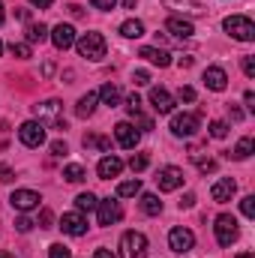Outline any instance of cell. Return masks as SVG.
Listing matches in <instances>:
<instances>
[{
    "label": "cell",
    "instance_id": "obj_1",
    "mask_svg": "<svg viewBox=\"0 0 255 258\" xmlns=\"http://www.w3.org/2000/svg\"><path fill=\"white\" fill-rule=\"evenodd\" d=\"M222 27H225V33H228L231 39H237V42H252L255 39V24H252V18H246V15H228V18L222 21Z\"/></svg>",
    "mask_w": 255,
    "mask_h": 258
},
{
    "label": "cell",
    "instance_id": "obj_2",
    "mask_svg": "<svg viewBox=\"0 0 255 258\" xmlns=\"http://www.w3.org/2000/svg\"><path fill=\"white\" fill-rule=\"evenodd\" d=\"M75 48H78V54L87 57V60H102L108 45H105V36H102V33H84V36L75 39Z\"/></svg>",
    "mask_w": 255,
    "mask_h": 258
},
{
    "label": "cell",
    "instance_id": "obj_3",
    "mask_svg": "<svg viewBox=\"0 0 255 258\" xmlns=\"http://www.w3.org/2000/svg\"><path fill=\"white\" fill-rule=\"evenodd\" d=\"M33 114H36V120L45 126V123H51V126H63V102L60 99H45V102H39V105H33Z\"/></svg>",
    "mask_w": 255,
    "mask_h": 258
},
{
    "label": "cell",
    "instance_id": "obj_4",
    "mask_svg": "<svg viewBox=\"0 0 255 258\" xmlns=\"http://www.w3.org/2000/svg\"><path fill=\"white\" fill-rule=\"evenodd\" d=\"M120 258H147V237L141 231H126L120 237Z\"/></svg>",
    "mask_w": 255,
    "mask_h": 258
},
{
    "label": "cell",
    "instance_id": "obj_5",
    "mask_svg": "<svg viewBox=\"0 0 255 258\" xmlns=\"http://www.w3.org/2000/svg\"><path fill=\"white\" fill-rule=\"evenodd\" d=\"M213 231H216V243H219V246H231V243L237 240V234H240V231H237V219H234L231 213H219Z\"/></svg>",
    "mask_w": 255,
    "mask_h": 258
},
{
    "label": "cell",
    "instance_id": "obj_6",
    "mask_svg": "<svg viewBox=\"0 0 255 258\" xmlns=\"http://www.w3.org/2000/svg\"><path fill=\"white\" fill-rule=\"evenodd\" d=\"M198 129H201V117L192 111H180L171 117V135H177V138H192Z\"/></svg>",
    "mask_w": 255,
    "mask_h": 258
},
{
    "label": "cell",
    "instance_id": "obj_7",
    "mask_svg": "<svg viewBox=\"0 0 255 258\" xmlns=\"http://www.w3.org/2000/svg\"><path fill=\"white\" fill-rule=\"evenodd\" d=\"M18 141L24 147H42L45 144V126L39 120H27L18 126Z\"/></svg>",
    "mask_w": 255,
    "mask_h": 258
},
{
    "label": "cell",
    "instance_id": "obj_8",
    "mask_svg": "<svg viewBox=\"0 0 255 258\" xmlns=\"http://www.w3.org/2000/svg\"><path fill=\"white\" fill-rule=\"evenodd\" d=\"M156 186H159V192H174V189H180V186H183V171H180L177 165H165V168H159V174H156Z\"/></svg>",
    "mask_w": 255,
    "mask_h": 258
},
{
    "label": "cell",
    "instance_id": "obj_9",
    "mask_svg": "<svg viewBox=\"0 0 255 258\" xmlns=\"http://www.w3.org/2000/svg\"><path fill=\"white\" fill-rule=\"evenodd\" d=\"M168 246H171L177 255H183V252H189L192 246H195V234H192L189 228L177 225V228H171V231H168Z\"/></svg>",
    "mask_w": 255,
    "mask_h": 258
},
{
    "label": "cell",
    "instance_id": "obj_10",
    "mask_svg": "<svg viewBox=\"0 0 255 258\" xmlns=\"http://www.w3.org/2000/svg\"><path fill=\"white\" fill-rule=\"evenodd\" d=\"M96 213H99V225H114V222H120V216H123L120 201H114V198L99 201V204H96Z\"/></svg>",
    "mask_w": 255,
    "mask_h": 258
},
{
    "label": "cell",
    "instance_id": "obj_11",
    "mask_svg": "<svg viewBox=\"0 0 255 258\" xmlns=\"http://www.w3.org/2000/svg\"><path fill=\"white\" fill-rule=\"evenodd\" d=\"M9 201H12V207H15V210L30 213V210H36V207H39V201H42V198H39V192H33V189H15Z\"/></svg>",
    "mask_w": 255,
    "mask_h": 258
},
{
    "label": "cell",
    "instance_id": "obj_12",
    "mask_svg": "<svg viewBox=\"0 0 255 258\" xmlns=\"http://www.w3.org/2000/svg\"><path fill=\"white\" fill-rule=\"evenodd\" d=\"M150 105L156 114H171L174 111V96L165 87H150Z\"/></svg>",
    "mask_w": 255,
    "mask_h": 258
},
{
    "label": "cell",
    "instance_id": "obj_13",
    "mask_svg": "<svg viewBox=\"0 0 255 258\" xmlns=\"http://www.w3.org/2000/svg\"><path fill=\"white\" fill-rule=\"evenodd\" d=\"M60 228H63V234L81 237V234H87V219H84V213L72 210V213H63V219H60Z\"/></svg>",
    "mask_w": 255,
    "mask_h": 258
},
{
    "label": "cell",
    "instance_id": "obj_14",
    "mask_svg": "<svg viewBox=\"0 0 255 258\" xmlns=\"http://www.w3.org/2000/svg\"><path fill=\"white\" fill-rule=\"evenodd\" d=\"M114 138H117V144L120 147H126V150H132V147H138V141H141V132L132 126V123H117L114 126Z\"/></svg>",
    "mask_w": 255,
    "mask_h": 258
},
{
    "label": "cell",
    "instance_id": "obj_15",
    "mask_svg": "<svg viewBox=\"0 0 255 258\" xmlns=\"http://www.w3.org/2000/svg\"><path fill=\"white\" fill-rule=\"evenodd\" d=\"M237 192V183L231 180V177H219L213 186H210V198L213 201H219V204H225V201H231Z\"/></svg>",
    "mask_w": 255,
    "mask_h": 258
},
{
    "label": "cell",
    "instance_id": "obj_16",
    "mask_svg": "<svg viewBox=\"0 0 255 258\" xmlns=\"http://www.w3.org/2000/svg\"><path fill=\"white\" fill-rule=\"evenodd\" d=\"M48 36H51L54 48H60V51H66V48L75 45V27H72V24H57Z\"/></svg>",
    "mask_w": 255,
    "mask_h": 258
},
{
    "label": "cell",
    "instance_id": "obj_17",
    "mask_svg": "<svg viewBox=\"0 0 255 258\" xmlns=\"http://www.w3.org/2000/svg\"><path fill=\"white\" fill-rule=\"evenodd\" d=\"M204 84H207L210 90L222 93V90L228 87V75H225V69H222V66H207V69H204Z\"/></svg>",
    "mask_w": 255,
    "mask_h": 258
},
{
    "label": "cell",
    "instance_id": "obj_18",
    "mask_svg": "<svg viewBox=\"0 0 255 258\" xmlns=\"http://www.w3.org/2000/svg\"><path fill=\"white\" fill-rule=\"evenodd\" d=\"M120 171H123V159H117V156H102L99 165H96V174H99L102 180H111V177H117Z\"/></svg>",
    "mask_w": 255,
    "mask_h": 258
},
{
    "label": "cell",
    "instance_id": "obj_19",
    "mask_svg": "<svg viewBox=\"0 0 255 258\" xmlns=\"http://www.w3.org/2000/svg\"><path fill=\"white\" fill-rule=\"evenodd\" d=\"M165 30H168L171 36H177V39H189L192 33H195V27H192L189 18H177V15L165 21Z\"/></svg>",
    "mask_w": 255,
    "mask_h": 258
},
{
    "label": "cell",
    "instance_id": "obj_20",
    "mask_svg": "<svg viewBox=\"0 0 255 258\" xmlns=\"http://www.w3.org/2000/svg\"><path fill=\"white\" fill-rule=\"evenodd\" d=\"M144 60H150L153 66H159V69H165V66H171V54L165 51V48H153V45H144L141 51H138Z\"/></svg>",
    "mask_w": 255,
    "mask_h": 258
},
{
    "label": "cell",
    "instance_id": "obj_21",
    "mask_svg": "<svg viewBox=\"0 0 255 258\" xmlns=\"http://www.w3.org/2000/svg\"><path fill=\"white\" fill-rule=\"evenodd\" d=\"M96 102H99L96 93H84V96L78 99V105H75V114H78V117H90V114L96 111Z\"/></svg>",
    "mask_w": 255,
    "mask_h": 258
},
{
    "label": "cell",
    "instance_id": "obj_22",
    "mask_svg": "<svg viewBox=\"0 0 255 258\" xmlns=\"http://www.w3.org/2000/svg\"><path fill=\"white\" fill-rule=\"evenodd\" d=\"M252 150H255V141L246 135V138H240V141H237V147H234L228 156H234L237 162H243V159H249V156H252Z\"/></svg>",
    "mask_w": 255,
    "mask_h": 258
},
{
    "label": "cell",
    "instance_id": "obj_23",
    "mask_svg": "<svg viewBox=\"0 0 255 258\" xmlns=\"http://www.w3.org/2000/svg\"><path fill=\"white\" fill-rule=\"evenodd\" d=\"M141 210H144L147 216H159V213H162V201H159V195L144 192L141 195Z\"/></svg>",
    "mask_w": 255,
    "mask_h": 258
},
{
    "label": "cell",
    "instance_id": "obj_24",
    "mask_svg": "<svg viewBox=\"0 0 255 258\" xmlns=\"http://www.w3.org/2000/svg\"><path fill=\"white\" fill-rule=\"evenodd\" d=\"M96 96H99L105 105H117V102H120V87L108 81V84H102V87H99V93H96Z\"/></svg>",
    "mask_w": 255,
    "mask_h": 258
},
{
    "label": "cell",
    "instance_id": "obj_25",
    "mask_svg": "<svg viewBox=\"0 0 255 258\" xmlns=\"http://www.w3.org/2000/svg\"><path fill=\"white\" fill-rule=\"evenodd\" d=\"M24 36H27V42H30V45L45 42V39H48V27H45V24H27Z\"/></svg>",
    "mask_w": 255,
    "mask_h": 258
},
{
    "label": "cell",
    "instance_id": "obj_26",
    "mask_svg": "<svg viewBox=\"0 0 255 258\" xmlns=\"http://www.w3.org/2000/svg\"><path fill=\"white\" fill-rule=\"evenodd\" d=\"M120 36H126V39H138V36H144V24L138 21V18H129L120 24Z\"/></svg>",
    "mask_w": 255,
    "mask_h": 258
},
{
    "label": "cell",
    "instance_id": "obj_27",
    "mask_svg": "<svg viewBox=\"0 0 255 258\" xmlns=\"http://www.w3.org/2000/svg\"><path fill=\"white\" fill-rule=\"evenodd\" d=\"M96 195L93 192H81V195H75V210L78 213H90V210H96Z\"/></svg>",
    "mask_w": 255,
    "mask_h": 258
},
{
    "label": "cell",
    "instance_id": "obj_28",
    "mask_svg": "<svg viewBox=\"0 0 255 258\" xmlns=\"http://www.w3.org/2000/svg\"><path fill=\"white\" fill-rule=\"evenodd\" d=\"M63 177L69 180V183H81V180L87 177V171H84V165L72 162V165H66V168H63Z\"/></svg>",
    "mask_w": 255,
    "mask_h": 258
},
{
    "label": "cell",
    "instance_id": "obj_29",
    "mask_svg": "<svg viewBox=\"0 0 255 258\" xmlns=\"http://www.w3.org/2000/svg\"><path fill=\"white\" fill-rule=\"evenodd\" d=\"M84 147H96V150H111V138H105V135H84Z\"/></svg>",
    "mask_w": 255,
    "mask_h": 258
},
{
    "label": "cell",
    "instance_id": "obj_30",
    "mask_svg": "<svg viewBox=\"0 0 255 258\" xmlns=\"http://www.w3.org/2000/svg\"><path fill=\"white\" fill-rule=\"evenodd\" d=\"M141 192V180L135 177V180H123L120 186H117V195L120 198H132V195H138Z\"/></svg>",
    "mask_w": 255,
    "mask_h": 258
},
{
    "label": "cell",
    "instance_id": "obj_31",
    "mask_svg": "<svg viewBox=\"0 0 255 258\" xmlns=\"http://www.w3.org/2000/svg\"><path fill=\"white\" fill-rule=\"evenodd\" d=\"M9 51H12L15 57H21V60L33 57V48H30V42H12V45H9Z\"/></svg>",
    "mask_w": 255,
    "mask_h": 258
},
{
    "label": "cell",
    "instance_id": "obj_32",
    "mask_svg": "<svg viewBox=\"0 0 255 258\" xmlns=\"http://www.w3.org/2000/svg\"><path fill=\"white\" fill-rule=\"evenodd\" d=\"M168 6H189V12H195V15H201L204 12V6L198 3V0H165Z\"/></svg>",
    "mask_w": 255,
    "mask_h": 258
},
{
    "label": "cell",
    "instance_id": "obj_33",
    "mask_svg": "<svg viewBox=\"0 0 255 258\" xmlns=\"http://www.w3.org/2000/svg\"><path fill=\"white\" fill-rule=\"evenodd\" d=\"M147 162H150V159H147V153H132L129 168H132V171H144V168H147Z\"/></svg>",
    "mask_w": 255,
    "mask_h": 258
},
{
    "label": "cell",
    "instance_id": "obj_34",
    "mask_svg": "<svg viewBox=\"0 0 255 258\" xmlns=\"http://www.w3.org/2000/svg\"><path fill=\"white\" fill-rule=\"evenodd\" d=\"M240 210H243L246 219H255V195H246V198L240 201Z\"/></svg>",
    "mask_w": 255,
    "mask_h": 258
},
{
    "label": "cell",
    "instance_id": "obj_35",
    "mask_svg": "<svg viewBox=\"0 0 255 258\" xmlns=\"http://www.w3.org/2000/svg\"><path fill=\"white\" fill-rule=\"evenodd\" d=\"M210 135H213V138H225V135H228V123H225V120H213V123H210Z\"/></svg>",
    "mask_w": 255,
    "mask_h": 258
},
{
    "label": "cell",
    "instance_id": "obj_36",
    "mask_svg": "<svg viewBox=\"0 0 255 258\" xmlns=\"http://www.w3.org/2000/svg\"><path fill=\"white\" fill-rule=\"evenodd\" d=\"M126 111L129 114H138V111H141V96H138V93H129L126 96Z\"/></svg>",
    "mask_w": 255,
    "mask_h": 258
},
{
    "label": "cell",
    "instance_id": "obj_37",
    "mask_svg": "<svg viewBox=\"0 0 255 258\" xmlns=\"http://www.w3.org/2000/svg\"><path fill=\"white\" fill-rule=\"evenodd\" d=\"M48 258H72V252H69V246H63V243H54L48 249Z\"/></svg>",
    "mask_w": 255,
    "mask_h": 258
},
{
    "label": "cell",
    "instance_id": "obj_38",
    "mask_svg": "<svg viewBox=\"0 0 255 258\" xmlns=\"http://www.w3.org/2000/svg\"><path fill=\"white\" fill-rule=\"evenodd\" d=\"M132 81H135L138 87H147V84H150V72H144V69H138V72L132 75Z\"/></svg>",
    "mask_w": 255,
    "mask_h": 258
},
{
    "label": "cell",
    "instance_id": "obj_39",
    "mask_svg": "<svg viewBox=\"0 0 255 258\" xmlns=\"http://www.w3.org/2000/svg\"><path fill=\"white\" fill-rule=\"evenodd\" d=\"M177 99H180V102H195V90H192V87H180V90H177Z\"/></svg>",
    "mask_w": 255,
    "mask_h": 258
},
{
    "label": "cell",
    "instance_id": "obj_40",
    "mask_svg": "<svg viewBox=\"0 0 255 258\" xmlns=\"http://www.w3.org/2000/svg\"><path fill=\"white\" fill-rule=\"evenodd\" d=\"M15 228H18V231H21V234H27V231H30V228H33V219H30V216H21V219H18V222H15Z\"/></svg>",
    "mask_w": 255,
    "mask_h": 258
},
{
    "label": "cell",
    "instance_id": "obj_41",
    "mask_svg": "<svg viewBox=\"0 0 255 258\" xmlns=\"http://www.w3.org/2000/svg\"><path fill=\"white\" fill-rule=\"evenodd\" d=\"M51 153H54V156H66V153H69L66 141H51Z\"/></svg>",
    "mask_w": 255,
    "mask_h": 258
},
{
    "label": "cell",
    "instance_id": "obj_42",
    "mask_svg": "<svg viewBox=\"0 0 255 258\" xmlns=\"http://www.w3.org/2000/svg\"><path fill=\"white\" fill-rule=\"evenodd\" d=\"M12 177H15V171H12V168H9L6 162H0V180H3V183H9Z\"/></svg>",
    "mask_w": 255,
    "mask_h": 258
},
{
    "label": "cell",
    "instance_id": "obj_43",
    "mask_svg": "<svg viewBox=\"0 0 255 258\" xmlns=\"http://www.w3.org/2000/svg\"><path fill=\"white\" fill-rule=\"evenodd\" d=\"M243 72L246 78H255V57H243Z\"/></svg>",
    "mask_w": 255,
    "mask_h": 258
},
{
    "label": "cell",
    "instance_id": "obj_44",
    "mask_svg": "<svg viewBox=\"0 0 255 258\" xmlns=\"http://www.w3.org/2000/svg\"><path fill=\"white\" fill-rule=\"evenodd\" d=\"M90 3H93V6H96V9H105V12H108V9H114V6H117V0H90Z\"/></svg>",
    "mask_w": 255,
    "mask_h": 258
},
{
    "label": "cell",
    "instance_id": "obj_45",
    "mask_svg": "<svg viewBox=\"0 0 255 258\" xmlns=\"http://www.w3.org/2000/svg\"><path fill=\"white\" fill-rule=\"evenodd\" d=\"M243 102H246V108H249V111H255V93H252V90H246V93H243Z\"/></svg>",
    "mask_w": 255,
    "mask_h": 258
},
{
    "label": "cell",
    "instance_id": "obj_46",
    "mask_svg": "<svg viewBox=\"0 0 255 258\" xmlns=\"http://www.w3.org/2000/svg\"><path fill=\"white\" fill-rule=\"evenodd\" d=\"M39 222H42V228H51V210H42Z\"/></svg>",
    "mask_w": 255,
    "mask_h": 258
},
{
    "label": "cell",
    "instance_id": "obj_47",
    "mask_svg": "<svg viewBox=\"0 0 255 258\" xmlns=\"http://www.w3.org/2000/svg\"><path fill=\"white\" fill-rule=\"evenodd\" d=\"M93 258H117V255H114L111 249H105V246H102V249H96V252H93Z\"/></svg>",
    "mask_w": 255,
    "mask_h": 258
},
{
    "label": "cell",
    "instance_id": "obj_48",
    "mask_svg": "<svg viewBox=\"0 0 255 258\" xmlns=\"http://www.w3.org/2000/svg\"><path fill=\"white\" fill-rule=\"evenodd\" d=\"M69 15H72V18H81V15H84V9H81L78 3H72V6H69Z\"/></svg>",
    "mask_w": 255,
    "mask_h": 258
},
{
    "label": "cell",
    "instance_id": "obj_49",
    "mask_svg": "<svg viewBox=\"0 0 255 258\" xmlns=\"http://www.w3.org/2000/svg\"><path fill=\"white\" fill-rule=\"evenodd\" d=\"M228 114H231V120H240V117H243V111H240L237 105H228Z\"/></svg>",
    "mask_w": 255,
    "mask_h": 258
},
{
    "label": "cell",
    "instance_id": "obj_50",
    "mask_svg": "<svg viewBox=\"0 0 255 258\" xmlns=\"http://www.w3.org/2000/svg\"><path fill=\"white\" fill-rule=\"evenodd\" d=\"M192 204H195V195H183V201H180V207H192Z\"/></svg>",
    "mask_w": 255,
    "mask_h": 258
},
{
    "label": "cell",
    "instance_id": "obj_51",
    "mask_svg": "<svg viewBox=\"0 0 255 258\" xmlns=\"http://www.w3.org/2000/svg\"><path fill=\"white\" fill-rule=\"evenodd\" d=\"M30 3H33V6H39V9H48L54 0H30Z\"/></svg>",
    "mask_w": 255,
    "mask_h": 258
},
{
    "label": "cell",
    "instance_id": "obj_52",
    "mask_svg": "<svg viewBox=\"0 0 255 258\" xmlns=\"http://www.w3.org/2000/svg\"><path fill=\"white\" fill-rule=\"evenodd\" d=\"M177 63L183 66V69H189V66H192V57H180V60H177Z\"/></svg>",
    "mask_w": 255,
    "mask_h": 258
},
{
    "label": "cell",
    "instance_id": "obj_53",
    "mask_svg": "<svg viewBox=\"0 0 255 258\" xmlns=\"http://www.w3.org/2000/svg\"><path fill=\"white\" fill-rule=\"evenodd\" d=\"M234 258H255L252 252H240V255H234Z\"/></svg>",
    "mask_w": 255,
    "mask_h": 258
},
{
    "label": "cell",
    "instance_id": "obj_54",
    "mask_svg": "<svg viewBox=\"0 0 255 258\" xmlns=\"http://www.w3.org/2000/svg\"><path fill=\"white\" fill-rule=\"evenodd\" d=\"M0 24H3V3H0Z\"/></svg>",
    "mask_w": 255,
    "mask_h": 258
},
{
    "label": "cell",
    "instance_id": "obj_55",
    "mask_svg": "<svg viewBox=\"0 0 255 258\" xmlns=\"http://www.w3.org/2000/svg\"><path fill=\"white\" fill-rule=\"evenodd\" d=\"M0 258H12V255H9V252H0Z\"/></svg>",
    "mask_w": 255,
    "mask_h": 258
},
{
    "label": "cell",
    "instance_id": "obj_56",
    "mask_svg": "<svg viewBox=\"0 0 255 258\" xmlns=\"http://www.w3.org/2000/svg\"><path fill=\"white\" fill-rule=\"evenodd\" d=\"M0 54H3V42H0Z\"/></svg>",
    "mask_w": 255,
    "mask_h": 258
}]
</instances>
